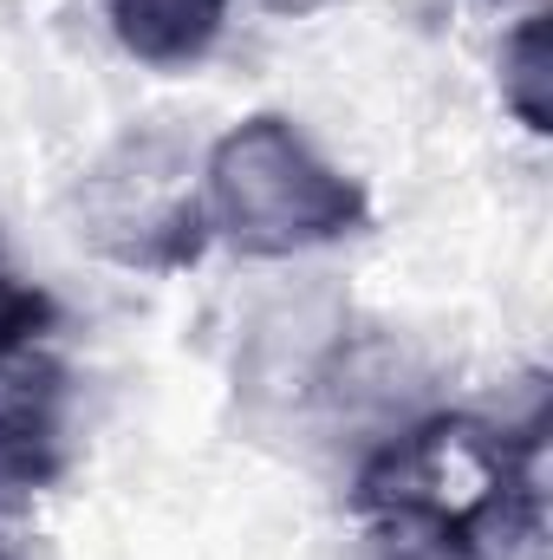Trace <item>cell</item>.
<instances>
[{
    "instance_id": "6da1fadb",
    "label": "cell",
    "mask_w": 553,
    "mask_h": 560,
    "mask_svg": "<svg viewBox=\"0 0 553 560\" xmlns=\"http://www.w3.org/2000/svg\"><path fill=\"white\" fill-rule=\"evenodd\" d=\"M541 430H495L482 418H430L385 443L352 489V509L378 535H430L482 555H508L541 528Z\"/></svg>"
},
{
    "instance_id": "7a4b0ae2",
    "label": "cell",
    "mask_w": 553,
    "mask_h": 560,
    "mask_svg": "<svg viewBox=\"0 0 553 560\" xmlns=\"http://www.w3.org/2000/svg\"><path fill=\"white\" fill-rule=\"evenodd\" d=\"M202 222L228 248H242L255 261H280V255L358 235L372 222V202L286 118L261 112V118L235 125L228 138L209 150Z\"/></svg>"
},
{
    "instance_id": "3957f363",
    "label": "cell",
    "mask_w": 553,
    "mask_h": 560,
    "mask_svg": "<svg viewBox=\"0 0 553 560\" xmlns=\"http://www.w3.org/2000/svg\"><path fill=\"white\" fill-rule=\"evenodd\" d=\"M72 469V372L26 359L0 372V509H26Z\"/></svg>"
},
{
    "instance_id": "277c9868",
    "label": "cell",
    "mask_w": 553,
    "mask_h": 560,
    "mask_svg": "<svg viewBox=\"0 0 553 560\" xmlns=\"http://www.w3.org/2000/svg\"><path fill=\"white\" fill-rule=\"evenodd\" d=\"M105 20L131 59L156 72H183L222 39L228 0H105Z\"/></svg>"
},
{
    "instance_id": "5b68a950",
    "label": "cell",
    "mask_w": 553,
    "mask_h": 560,
    "mask_svg": "<svg viewBox=\"0 0 553 560\" xmlns=\"http://www.w3.org/2000/svg\"><path fill=\"white\" fill-rule=\"evenodd\" d=\"M502 92L528 131H548V13H528L502 46Z\"/></svg>"
},
{
    "instance_id": "8992f818",
    "label": "cell",
    "mask_w": 553,
    "mask_h": 560,
    "mask_svg": "<svg viewBox=\"0 0 553 560\" xmlns=\"http://www.w3.org/2000/svg\"><path fill=\"white\" fill-rule=\"evenodd\" d=\"M52 319H59L52 293L33 287L26 275H13V268L0 261V372L20 365V352H33V346L52 332Z\"/></svg>"
},
{
    "instance_id": "52a82bcc",
    "label": "cell",
    "mask_w": 553,
    "mask_h": 560,
    "mask_svg": "<svg viewBox=\"0 0 553 560\" xmlns=\"http://www.w3.org/2000/svg\"><path fill=\"white\" fill-rule=\"evenodd\" d=\"M378 560H495V555L456 548V541H430V535H378Z\"/></svg>"
},
{
    "instance_id": "ba28073f",
    "label": "cell",
    "mask_w": 553,
    "mask_h": 560,
    "mask_svg": "<svg viewBox=\"0 0 553 560\" xmlns=\"http://www.w3.org/2000/svg\"><path fill=\"white\" fill-rule=\"evenodd\" d=\"M0 560H20V548H13V541H7V535H0Z\"/></svg>"
}]
</instances>
